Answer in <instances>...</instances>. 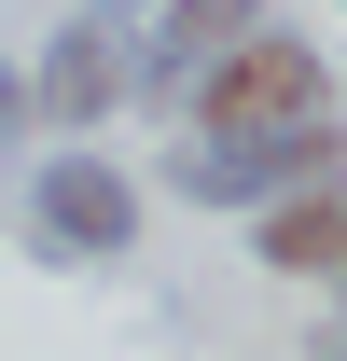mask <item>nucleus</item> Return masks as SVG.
<instances>
[{"label":"nucleus","instance_id":"f257e3e1","mask_svg":"<svg viewBox=\"0 0 347 361\" xmlns=\"http://www.w3.org/2000/svg\"><path fill=\"white\" fill-rule=\"evenodd\" d=\"M319 167H347V97L334 111H292V126H250V139H195L181 126V153H167V180L195 209H264V195H292Z\"/></svg>","mask_w":347,"mask_h":361},{"label":"nucleus","instance_id":"f03ea898","mask_svg":"<svg viewBox=\"0 0 347 361\" xmlns=\"http://www.w3.org/2000/svg\"><path fill=\"white\" fill-rule=\"evenodd\" d=\"M195 139H250V126H292V111H334V56L305 42V28H250L236 56L195 70Z\"/></svg>","mask_w":347,"mask_h":361},{"label":"nucleus","instance_id":"7ed1b4c3","mask_svg":"<svg viewBox=\"0 0 347 361\" xmlns=\"http://www.w3.org/2000/svg\"><path fill=\"white\" fill-rule=\"evenodd\" d=\"M126 84H139L126 28H111V14H70V28L42 42V70H28V126H56V139H97L111 111H126Z\"/></svg>","mask_w":347,"mask_h":361},{"label":"nucleus","instance_id":"20e7f679","mask_svg":"<svg viewBox=\"0 0 347 361\" xmlns=\"http://www.w3.org/2000/svg\"><path fill=\"white\" fill-rule=\"evenodd\" d=\"M28 223H42L56 264H111V250L139 236V180H126V167H97V153H56L42 195H28Z\"/></svg>","mask_w":347,"mask_h":361},{"label":"nucleus","instance_id":"39448f33","mask_svg":"<svg viewBox=\"0 0 347 361\" xmlns=\"http://www.w3.org/2000/svg\"><path fill=\"white\" fill-rule=\"evenodd\" d=\"M250 28H278V0H153V42H139V84L167 97H195V70H209V56H236L250 42Z\"/></svg>","mask_w":347,"mask_h":361},{"label":"nucleus","instance_id":"423d86ee","mask_svg":"<svg viewBox=\"0 0 347 361\" xmlns=\"http://www.w3.org/2000/svg\"><path fill=\"white\" fill-rule=\"evenodd\" d=\"M250 250H264L278 278H347V167L292 180V195H264V223H250Z\"/></svg>","mask_w":347,"mask_h":361},{"label":"nucleus","instance_id":"0eeeda50","mask_svg":"<svg viewBox=\"0 0 347 361\" xmlns=\"http://www.w3.org/2000/svg\"><path fill=\"white\" fill-rule=\"evenodd\" d=\"M14 139H28V70L0 56V153H14Z\"/></svg>","mask_w":347,"mask_h":361},{"label":"nucleus","instance_id":"6e6552de","mask_svg":"<svg viewBox=\"0 0 347 361\" xmlns=\"http://www.w3.org/2000/svg\"><path fill=\"white\" fill-rule=\"evenodd\" d=\"M319 361H347V334H319Z\"/></svg>","mask_w":347,"mask_h":361},{"label":"nucleus","instance_id":"1a4fd4ad","mask_svg":"<svg viewBox=\"0 0 347 361\" xmlns=\"http://www.w3.org/2000/svg\"><path fill=\"white\" fill-rule=\"evenodd\" d=\"M334 292H347V278H334Z\"/></svg>","mask_w":347,"mask_h":361}]
</instances>
